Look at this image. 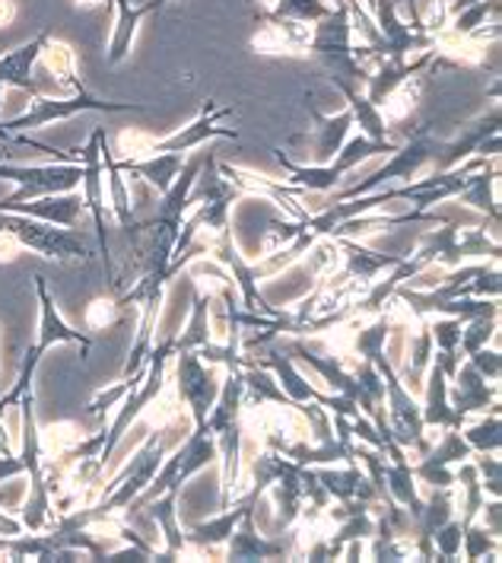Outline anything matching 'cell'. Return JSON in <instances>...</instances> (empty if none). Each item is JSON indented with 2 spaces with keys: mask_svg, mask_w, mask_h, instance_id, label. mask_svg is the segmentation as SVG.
Returning <instances> with one entry per match:
<instances>
[{
  "mask_svg": "<svg viewBox=\"0 0 502 563\" xmlns=\"http://www.w3.org/2000/svg\"><path fill=\"white\" fill-rule=\"evenodd\" d=\"M35 297H38V331H35V344L23 356V366H20L16 383L0 395V408L3 411L16 408V401L30 391L42 356L48 354L55 344H77L80 347V360H87L89 347H92V338L89 334H83V331H77V328H70L64 322V316L58 312V302L48 294V284H45L42 274L35 277Z\"/></svg>",
  "mask_w": 502,
  "mask_h": 563,
  "instance_id": "1",
  "label": "cell"
},
{
  "mask_svg": "<svg viewBox=\"0 0 502 563\" xmlns=\"http://www.w3.org/2000/svg\"><path fill=\"white\" fill-rule=\"evenodd\" d=\"M398 150L394 141H369L366 134H354L344 141V147L337 150V156L325 163V166H302V163H293L287 153L280 147H274V159L280 163V169L287 173L290 185L302 188L305 195H331L337 191V185L344 181L347 173H354L356 166L369 163L372 156H391Z\"/></svg>",
  "mask_w": 502,
  "mask_h": 563,
  "instance_id": "2",
  "label": "cell"
},
{
  "mask_svg": "<svg viewBox=\"0 0 502 563\" xmlns=\"http://www.w3.org/2000/svg\"><path fill=\"white\" fill-rule=\"evenodd\" d=\"M502 245L500 239L487 236L483 227H461L455 220H443L439 230H430L426 236L420 239L414 255H408L416 265V271L436 265L451 271L473 262V258H490L500 262Z\"/></svg>",
  "mask_w": 502,
  "mask_h": 563,
  "instance_id": "3",
  "label": "cell"
},
{
  "mask_svg": "<svg viewBox=\"0 0 502 563\" xmlns=\"http://www.w3.org/2000/svg\"><path fill=\"white\" fill-rule=\"evenodd\" d=\"M230 115H233L230 106L220 109V106H213V99H208L204 109H201V115L191 121L188 128L169 134V137H159V141H156V137H149L144 131H127V134H121V153H127V159H141L144 153H147V156H153V153H191V150L204 147L213 137H233V141H236V128H220V121L230 119Z\"/></svg>",
  "mask_w": 502,
  "mask_h": 563,
  "instance_id": "4",
  "label": "cell"
},
{
  "mask_svg": "<svg viewBox=\"0 0 502 563\" xmlns=\"http://www.w3.org/2000/svg\"><path fill=\"white\" fill-rule=\"evenodd\" d=\"M309 52L322 60L331 77L350 80V84H366V70L354 58V30H350V10L347 0H337V7H331L322 23H315V30L309 35Z\"/></svg>",
  "mask_w": 502,
  "mask_h": 563,
  "instance_id": "5",
  "label": "cell"
},
{
  "mask_svg": "<svg viewBox=\"0 0 502 563\" xmlns=\"http://www.w3.org/2000/svg\"><path fill=\"white\" fill-rule=\"evenodd\" d=\"M216 459H220V452H216V437H213L210 430H191L188 440L178 445L176 452H166V459H163L156 477L147 484V490H144L134 504L127 506V509L137 512V509L144 504H149L153 497H159V494H166V490H181V484H185L188 477H194L198 472L216 465ZM131 512H127V516H131Z\"/></svg>",
  "mask_w": 502,
  "mask_h": 563,
  "instance_id": "6",
  "label": "cell"
},
{
  "mask_svg": "<svg viewBox=\"0 0 502 563\" xmlns=\"http://www.w3.org/2000/svg\"><path fill=\"white\" fill-rule=\"evenodd\" d=\"M0 233H10L23 242V249H30L35 255L48 258V262H89L92 249L83 245V239H77L70 230H64L58 223L26 217V213H7L0 210Z\"/></svg>",
  "mask_w": 502,
  "mask_h": 563,
  "instance_id": "7",
  "label": "cell"
},
{
  "mask_svg": "<svg viewBox=\"0 0 502 563\" xmlns=\"http://www.w3.org/2000/svg\"><path fill=\"white\" fill-rule=\"evenodd\" d=\"M83 112H105V115H115V112H144L141 102H105V99H96L87 89H77L74 96H64V99H55V96H32L30 109L23 115H16L13 121H7V134L13 137L16 144V134H26L32 128H45L52 121L74 119V115H83Z\"/></svg>",
  "mask_w": 502,
  "mask_h": 563,
  "instance_id": "8",
  "label": "cell"
},
{
  "mask_svg": "<svg viewBox=\"0 0 502 563\" xmlns=\"http://www.w3.org/2000/svg\"><path fill=\"white\" fill-rule=\"evenodd\" d=\"M436 150L439 144L433 141V134H430V124H423V128H416L414 137H408V144H398V150L388 156V163L379 166L372 176L366 178L362 185H354V188H341V191H331V198L325 201L327 205H334V201H347V198H362V195H372V191H379V188H388L391 181H411V178L426 166V163H433V156H436Z\"/></svg>",
  "mask_w": 502,
  "mask_h": 563,
  "instance_id": "9",
  "label": "cell"
},
{
  "mask_svg": "<svg viewBox=\"0 0 502 563\" xmlns=\"http://www.w3.org/2000/svg\"><path fill=\"white\" fill-rule=\"evenodd\" d=\"M376 369L382 373L384 379V420H388L391 440L401 445L404 452L423 455L430 449V433H426V423H423V415H420L416 395H411L408 388L401 386V379H398L388 356L382 363H376Z\"/></svg>",
  "mask_w": 502,
  "mask_h": 563,
  "instance_id": "10",
  "label": "cell"
},
{
  "mask_svg": "<svg viewBox=\"0 0 502 563\" xmlns=\"http://www.w3.org/2000/svg\"><path fill=\"white\" fill-rule=\"evenodd\" d=\"M176 360V391L178 398L185 401L188 415H191V423L194 430H208V415L220 395V373L213 363H204L194 351H176L172 354Z\"/></svg>",
  "mask_w": 502,
  "mask_h": 563,
  "instance_id": "11",
  "label": "cell"
},
{
  "mask_svg": "<svg viewBox=\"0 0 502 563\" xmlns=\"http://www.w3.org/2000/svg\"><path fill=\"white\" fill-rule=\"evenodd\" d=\"M102 128H92L89 141L80 147V166H83V210H89L92 227H96V239H99V255L105 262V280L115 287V265L109 258V230H105V173H102Z\"/></svg>",
  "mask_w": 502,
  "mask_h": 563,
  "instance_id": "12",
  "label": "cell"
},
{
  "mask_svg": "<svg viewBox=\"0 0 502 563\" xmlns=\"http://www.w3.org/2000/svg\"><path fill=\"white\" fill-rule=\"evenodd\" d=\"M226 561H277V558H293L299 554V538H267L258 532L255 509H248L236 522V529L226 541Z\"/></svg>",
  "mask_w": 502,
  "mask_h": 563,
  "instance_id": "13",
  "label": "cell"
},
{
  "mask_svg": "<svg viewBox=\"0 0 502 563\" xmlns=\"http://www.w3.org/2000/svg\"><path fill=\"white\" fill-rule=\"evenodd\" d=\"M473 455V449L465 443V437H461V430H439V443L430 445L423 455H420V462L411 465L414 468V475L423 481V484H430V487H455V465H461V462H468Z\"/></svg>",
  "mask_w": 502,
  "mask_h": 563,
  "instance_id": "14",
  "label": "cell"
},
{
  "mask_svg": "<svg viewBox=\"0 0 502 563\" xmlns=\"http://www.w3.org/2000/svg\"><path fill=\"white\" fill-rule=\"evenodd\" d=\"M448 401H451L458 423L465 427L471 415H483L487 408L500 405V383L483 379L468 360H461L458 373L448 379Z\"/></svg>",
  "mask_w": 502,
  "mask_h": 563,
  "instance_id": "15",
  "label": "cell"
},
{
  "mask_svg": "<svg viewBox=\"0 0 502 563\" xmlns=\"http://www.w3.org/2000/svg\"><path fill=\"white\" fill-rule=\"evenodd\" d=\"M216 437V452H220V465H223V475H220V509H230L236 500L238 477H242V449H245V411L236 417L233 423H226L223 430L213 433Z\"/></svg>",
  "mask_w": 502,
  "mask_h": 563,
  "instance_id": "16",
  "label": "cell"
},
{
  "mask_svg": "<svg viewBox=\"0 0 502 563\" xmlns=\"http://www.w3.org/2000/svg\"><path fill=\"white\" fill-rule=\"evenodd\" d=\"M493 134H500V102L490 106V115H480L473 124H468L458 141L436 150V156H433L436 173H448V169H458L461 163H468L471 156H477V147Z\"/></svg>",
  "mask_w": 502,
  "mask_h": 563,
  "instance_id": "17",
  "label": "cell"
},
{
  "mask_svg": "<svg viewBox=\"0 0 502 563\" xmlns=\"http://www.w3.org/2000/svg\"><path fill=\"white\" fill-rule=\"evenodd\" d=\"M312 472L322 481L327 497L337 500V504H347V500L379 504L376 487H372V481L362 472L359 462H350V465H344V468H337V465H312Z\"/></svg>",
  "mask_w": 502,
  "mask_h": 563,
  "instance_id": "18",
  "label": "cell"
},
{
  "mask_svg": "<svg viewBox=\"0 0 502 563\" xmlns=\"http://www.w3.org/2000/svg\"><path fill=\"white\" fill-rule=\"evenodd\" d=\"M337 239V249H341V262L344 265L337 267L344 277L350 280H359V284H372L376 277H382L384 271L398 267L408 255H384V252H372L366 245H359L356 239L350 236H334Z\"/></svg>",
  "mask_w": 502,
  "mask_h": 563,
  "instance_id": "19",
  "label": "cell"
},
{
  "mask_svg": "<svg viewBox=\"0 0 502 563\" xmlns=\"http://www.w3.org/2000/svg\"><path fill=\"white\" fill-rule=\"evenodd\" d=\"M178 494L181 490H166V494H159V497H153L149 504H144L137 512H131L134 519L137 516H144L149 519L163 538H166V554H153L149 561H178L181 554H185V532L178 529Z\"/></svg>",
  "mask_w": 502,
  "mask_h": 563,
  "instance_id": "20",
  "label": "cell"
},
{
  "mask_svg": "<svg viewBox=\"0 0 502 563\" xmlns=\"http://www.w3.org/2000/svg\"><path fill=\"white\" fill-rule=\"evenodd\" d=\"M436 52H439V48H430V52H423V55L414 60H379V64L372 67V74L366 77V96H369V102H376V106L382 109V102L394 92V89L401 87L404 80L416 77V74H423V70L433 64Z\"/></svg>",
  "mask_w": 502,
  "mask_h": 563,
  "instance_id": "21",
  "label": "cell"
},
{
  "mask_svg": "<svg viewBox=\"0 0 502 563\" xmlns=\"http://www.w3.org/2000/svg\"><path fill=\"white\" fill-rule=\"evenodd\" d=\"M302 465H295L290 462L287 455H283V462H280V472L277 477L270 481V494H274V506H277V529L280 532H287V529H293L295 522H299V516H302V506H305V494H302Z\"/></svg>",
  "mask_w": 502,
  "mask_h": 563,
  "instance_id": "22",
  "label": "cell"
},
{
  "mask_svg": "<svg viewBox=\"0 0 502 563\" xmlns=\"http://www.w3.org/2000/svg\"><path fill=\"white\" fill-rule=\"evenodd\" d=\"M166 294H169V287L153 290V294H147V297L137 302V306H141V325H137L134 344H131V354H127L124 366H121V379H131V376H137V373L147 366L149 351L156 347V344H153V331L159 325V312H163Z\"/></svg>",
  "mask_w": 502,
  "mask_h": 563,
  "instance_id": "23",
  "label": "cell"
},
{
  "mask_svg": "<svg viewBox=\"0 0 502 563\" xmlns=\"http://www.w3.org/2000/svg\"><path fill=\"white\" fill-rule=\"evenodd\" d=\"M48 38H52L48 32H38L35 38L23 42L20 48L3 52V55H0V84H3V87L23 89V92L38 96L42 89H38V84L32 80V67L38 64V55H42V48H45V42H48Z\"/></svg>",
  "mask_w": 502,
  "mask_h": 563,
  "instance_id": "24",
  "label": "cell"
},
{
  "mask_svg": "<svg viewBox=\"0 0 502 563\" xmlns=\"http://www.w3.org/2000/svg\"><path fill=\"white\" fill-rule=\"evenodd\" d=\"M423 405H420V415H423V423L426 430H461L458 417L451 411V401H448V376L443 369L430 360L426 366V376H423Z\"/></svg>",
  "mask_w": 502,
  "mask_h": 563,
  "instance_id": "25",
  "label": "cell"
},
{
  "mask_svg": "<svg viewBox=\"0 0 502 563\" xmlns=\"http://www.w3.org/2000/svg\"><path fill=\"white\" fill-rule=\"evenodd\" d=\"M497 163L500 159H490L480 169H473L468 185L458 191V201L461 205H471L483 217H490V236L493 239H500V205H497V178H500V169H497Z\"/></svg>",
  "mask_w": 502,
  "mask_h": 563,
  "instance_id": "26",
  "label": "cell"
},
{
  "mask_svg": "<svg viewBox=\"0 0 502 563\" xmlns=\"http://www.w3.org/2000/svg\"><path fill=\"white\" fill-rule=\"evenodd\" d=\"M185 163H188V153H153L141 159H119V169L144 178L149 188H156V195H166L178 173L185 169Z\"/></svg>",
  "mask_w": 502,
  "mask_h": 563,
  "instance_id": "27",
  "label": "cell"
},
{
  "mask_svg": "<svg viewBox=\"0 0 502 563\" xmlns=\"http://www.w3.org/2000/svg\"><path fill=\"white\" fill-rule=\"evenodd\" d=\"M258 500H248V497H242L236 506H230V509H223L216 519H208V522H198V526H188V532H185V548H198V551H213V548H223L226 541H230V534L236 529V522L248 512V509H255Z\"/></svg>",
  "mask_w": 502,
  "mask_h": 563,
  "instance_id": "28",
  "label": "cell"
},
{
  "mask_svg": "<svg viewBox=\"0 0 502 563\" xmlns=\"http://www.w3.org/2000/svg\"><path fill=\"white\" fill-rule=\"evenodd\" d=\"M331 84L341 89V96L347 99V112L354 115V124H359V134H366L369 141H391L388 137V121H384L382 109L376 102H369V96L362 89L350 84V80H341V77H331Z\"/></svg>",
  "mask_w": 502,
  "mask_h": 563,
  "instance_id": "29",
  "label": "cell"
},
{
  "mask_svg": "<svg viewBox=\"0 0 502 563\" xmlns=\"http://www.w3.org/2000/svg\"><path fill=\"white\" fill-rule=\"evenodd\" d=\"M319 121V128H315V166H325L331 163L334 156H337V150L344 147V141L350 137V131H354V115L344 109L341 115H315Z\"/></svg>",
  "mask_w": 502,
  "mask_h": 563,
  "instance_id": "30",
  "label": "cell"
},
{
  "mask_svg": "<svg viewBox=\"0 0 502 563\" xmlns=\"http://www.w3.org/2000/svg\"><path fill=\"white\" fill-rule=\"evenodd\" d=\"M112 3H115V30H112V38H109V64H121L131 55L137 26H141V20L147 13H144L141 3L134 7L131 0H112Z\"/></svg>",
  "mask_w": 502,
  "mask_h": 563,
  "instance_id": "31",
  "label": "cell"
},
{
  "mask_svg": "<svg viewBox=\"0 0 502 563\" xmlns=\"http://www.w3.org/2000/svg\"><path fill=\"white\" fill-rule=\"evenodd\" d=\"M242 383H245V401H248V408L293 405V401L287 398V391L277 383V376H274L270 369H265V366L248 363V366L242 369Z\"/></svg>",
  "mask_w": 502,
  "mask_h": 563,
  "instance_id": "32",
  "label": "cell"
},
{
  "mask_svg": "<svg viewBox=\"0 0 502 563\" xmlns=\"http://www.w3.org/2000/svg\"><path fill=\"white\" fill-rule=\"evenodd\" d=\"M384 487L391 494V500L398 506H404L411 516H420L423 509V497H420V487H416V475L411 468V462H384Z\"/></svg>",
  "mask_w": 502,
  "mask_h": 563,
  "instance_id": "33",
  "label": "cell"
},
{
  "mask_svg": "<svg viewBox=\"0 0 502 563\" xmlns=\"http://www.w3.org/2000/svg\"><path fill=\"white\" fill-rule=\"evenodd\" d=\"M102 173L109 176V201H112V213L119 220L121 230H127L137 217H134V205H131V191L124 185V173L119 169V159L115 153L109 150V141L102 137Z\"/></svg>",
  "mask_w": 502,
  "mask_h": 563,
  "instance_id": "34",
  "label": "cell"
},
{
  "mask_svg": "<svg viewBox=\"0 0 502 563\" xmlns=\"http://www.w3.org/2000/svg\"><path fill=\"white\" fill-rule=\"evenodd\" d=\"M210 294H201L198 284L191 290V319L185 331L176 338V351H201L210 344Z\"/></svg>",
  "mask_w": 502,
  "mask_h": 563,
  "instance_id": "35",
  "label": "cell"
},
{
  "mask_svg": "<svg viewBox=\"0 0 502 563\" xmlns=\"http://www.w3.org/2000/svg\"><path fill=\"white\" fill-rule=\"evenodd\" d=\"M38 60L60 77V84H67V87L74 89H87L83 87V80H77V55H74V48L67 45V42H58V38H48L45 42V48H42V55Z\"/></svg>",
  "mask_w": 502,
  "mask_h": 563,
  "instance_id": "36",
  "label": "cell"
},
{
  "mask_svg": "<svg viewBox=\"0 0 502 563\" xmlns=\"http://www.w3.org/2000/svg\"><path fill=\"white\" fill-rule=\"evenodd\" d=\"M461 437L465 443L471 445L473 452H500L502 449V423H500V405L490 408V415L483 411V420L477 423H465L461 427Z\"/></svg>",
  "mask_w": 502,
  "mask_h": 563,
  "instance_id": "37",
  "label": "cell"
},
{
  "mask_svg": "<svg viewBox=\"0 0 502 563\" xmlns=\"http://www.w3.org/2000/svg\"><path fill=\"white\" fill-rule=\"evenodd\" d=\"M461 551H465V561H480V558H497L500 554V534H493L483 522H468L461 526Z\"/></svg>",
  "mask_w": 502,
  "mask_h": 563,
  "instance_id": "38",
  "label": "cell"
},
{
  "mask_svg": "<svg viewBox=\"0 0 502 563\" xmlns=\"http://www.w3.org/2000/svg\"><path fill=\"white\" fill-rule=\"evenodd\" d=\"M497 331H500V316H477V319H468L461 325V341H458L461 356H471L473 351H480L490 341H497Z\"/></svg>",
  "mask_w": 502,
  "mask_h": 563,
  "instance_id": "39",
  "label": "cell"
},
{
  "mask_svg": "<svg viewBox=\"0 0 502 563\" xmlns=\"http://www.w3.org/2000/svg\"><path fill=\"white\" fill-rule=\"evenodd\" d=\"M83 440V430L77 427V423H52V427H45L42 430V455H45V462H52V459H60L64 452H70L74 445Z\"/></svg>",
  "mask_w": 502,
  "mask_h": 563,
  "instance_id": "40",
  "label": "cell"
},
{
  "mask_svg": "<svg viewBox=\"0 0 502 563\" xmlns=\"http://www.w3.org/2000/svg\"><path fill=\"white\" fill-rule=\"evenodd\" d=\"M471 462H473V468H477V477H480L483 494H487V497H493V500H502L500 452H473Z\"/></svg>",
  "mask_w": 502,
  "mask_h": 563,
  "instance_id": "41",
  "label": "cell"
},
{
  "mask_svg": "<svg viewBox=\"0 0 502 563\" xmlns=\"http://www.w3.org/2000/svg\"><path fill=\"white\" fill-rule=\"evenodd\" d=\"M461 319H451V316H433L430 319V331H433V351L436 354H451L461 356L458 351V341H461ZM465 360V356H461Z\"/></svg>",
  "mask_w": 502,
  "mask_h": 563,
  "instance_id": "42",
  "label": "cell"
},
{
  "mask_svg": "<svg viewBox=\"0 0 502 563\" xmlns=\"http://www.w3.org/2000/svg\"><path fill=\"white\" fill-rule=\"evenodd\" d=\"M497 13H500V0H477L468 10H461V13L451 16V32L461 35V38H465V35H473L477 26H480L487 16H497Z\"/></svg>",
  "mask_w": 502,
  "mask_h": 563,
  "instance_id": "43",
  "label": "cell"
},
{
  "mask_svg": "<svg viewBox=\"0 0 502 563\" xmlns=\"http://www.w3.org/2000/svg\"><path fill=\"white\" fill-rule=\"evenodd\" d=\"M121 312L124 306L115 297H96L87 306V325L92 331H109L121 322Z\"/></svg>",
  "mask_w": 502,
  "mask_h": 563,
  "instance_id": "44",
  "label": "cell"
},
{
  "mask_svg": "<svg viewBox=\"0 0 502 563\" xmlns=\"http://www.w3.org/2000/svg\"><path fill=\"white\" fill-rule=\"evenodd\" d=\"M433 551L436 561H455L461 554V519H448L433 532Z\"/></svg>",
  "mask_w": 502,
  "mask_h": 563,
  "instance_id": "45",
  "label": "cell"
},
{
  "mask_svg": "<svg viewBox=\"0 0 502 563\" xmlns=\"http://www.w3.org/2000/svg\"><path fill=\"white\" fill-rule=\"evenodd\" d=\"M468 363H471L473 369L483 376V379H490V383H500V376H502V356L497 347H480V351H473L471 356H465Z\"/></svg>",
  "mask_w": 502,
  "mask_h": 563,
  "instance_id": "46",
  "label": "cell"
},
{
  "mask_svg": "<svg viewBox=\"0 0 502 563\" xmlns=\"http://www.w3.org/2000/svg\"><path fill=\"white\" fill-rule=\"evenodd\" d=\"M23 252H26V249H23V242H20V239L10 236V233H0V265L16 262Z\"/></svg>",
  "mask_w": 502,
  "mask_h": 563,
  "instance_id": "47",
  "label": "cell"
},
{
  "mask_svg": "<svg viewBox=\"0 0 502 563\" xmlns=\"http://www.w3.org/2000/svg\"><path fill=\"white\" fill-rule=\"evenodd\" d=\"M23 475H26L23 459H20V455H3V452H0V484H3V481H16V477Z\"/></svg>",
  "mask_w": 502,
  "mask_h": 563,
  "instance_id": "48",
  "label": "cell"
},
{
  "mask_svg": "<svg viewBox=\"0 0 502 563\" xmlns=\"http://www.w3.org/2000/svg\"><path fill=\"white\" fill-rule=\"evenodd\" d=\"M16 16H20V3L16 0H0V30L13 26Z\"/></svg>",
  "mask_w": 502,
  "mask_h": 563,
  "instance_id": "49",
  "label": "cell"
},
{
  "mask_svg": "<svg viewBox=\"0 0 502 563\" xmlns=\"http://www.w3.org/2000/svg\"><path fill=\"white\" fill-rule=\"evenodd\" d=\"M471 3H477V0H451V3H448V20H451L455 13H461V10H468Z\"/></svg>",
  "mask_w": 502,
  "mask_h": 563,
  "instance_id": "50",
  "label": "cell"
},
{
  "mask_svg": "<svg viewBox=\"0 0 502 563\" xmlns=\"http://www.w3.org/2000/svg\"><path fill=\"white\" fill-rule=\"evenodd\" d=\"M166 3H169V0H147V3H141V7H144V13H159V10H163V7H166Z\"/></svg>",
  "mask_w": 502,
  "mask_h": 563,
  "instance_id": "51",
  "label": "cell"
},
{
  "mask_svg": "<svg viewBox=\"0 0 502 563\" xmlns=\"http://www.w3.org/2000/svg\"><path fill=\"white\" fill-rule=\"evenodd\" d=\"M3 84H0V106H3ZM0 144H13V137H10V134H7V128H3V124H0Z\"/></svg>",
  "mask_w": 502,
  "mask_h": 563,
  "instance_id": "52",
  "label": "cell"
},
{
  "mask_svg": "<svg viewBox=\"0 0 502 563\" xmlns=\"http://www.w3.org/2000/svg\"><path fill=\"white\" fill-rule=\"evenodd\" d=\"M245 3H255V0H245Z\"/></svg>",
  "mask_w": 502,
  "mask_h": 563,
  "instance_id": "53",
  "label": "cell"
},
{
  "mask_svg": "<svg viewBox=\"0 0 502 563\" xmlns=\"http://www.w3.org/2000/svg\"><path fill=\"white\" fill-rule=\"evenodd\" d=\"M0 334H3V325H0Z\"/></svg>",
  "mask_w": 502,
  "mask_h": 563,
  "instance_id": "54",
  "label": "cell"
}]
</instances>
